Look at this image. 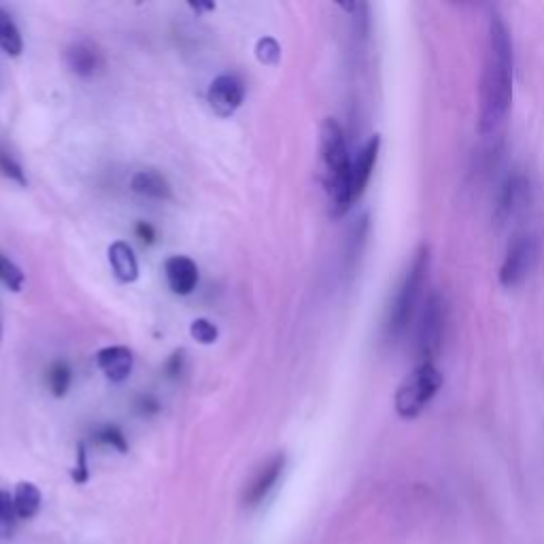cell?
<instances>
[{
  "label": "cell",
  "instance_id": "22",
  "mask_svg": "<svg viewBox=\"0 0 544 544\" xmlns=\"http://www.w3.org/2000/svg\"><path fill=\"white\" fill-rule=\"evenodd\" d=\"M0 175L15 181V183H20V185H26L28 179L24 175V168L20 166V162H17L11 153L7 149L0 147Z\"/></svg>",
  "mask_w": 544,
  "mask_h": 544
},
{
  "label": "cell",
  "instance_id": "16",
  "mask_svg": "<svg viewBox=\"0 0 544 544\" xmlns=\"http://www.w3.org/2000/svg\"><path fill=\"white\" fill-rule=\"evenodd\" d=\"M41 491L32 483H20L13 493V504L17 519H32L41 510Z\"/></svg>",
  "mask_w": 544,
  "mask_h": 544
},
{
  "label": "cell",
  "instance_id": "24",
  "mask_svg": "<svg viewBox=\"0 0 544 544\" xmlns=\"http://www.w3.org/2000/svg\"><path fill=\"white\" fill-rule=\"evenodd\" d=\"M255 56H258L262 64L275 66L281 60V47L272 37H264L258 41V45H255Z\"/></svg>",
  "mask_w": 544,
  "mask_h": 544
},
{
  "label": "cell",
  "instance_id": "13",
  "mask_svg": "<svg viewBox=\"0 0 544 544\" xmlns=\"http://www.w3.org/2000/svg\"><path fill=\"white\" fill-rule=\"evenodd\" d=\"M66 62L71 66V71L79 77H94L102 68L100 51L88 41H79L68 47Z\"/></svg>",
  "mask_w": 544,
  "mask_h": 544
},
{
  "label": "cell",
  "instance_id": "15",
  "mask_svg": "<svg viewBox=\"0 0 544 544\" xmlns=\"http://www.w3.org/2000/svg\"><path fill=\"white\" fill-rule=\"evenodd\" d=\"M130 185L136 194L153 200H168L173 196L168 181L158 173V170H139V173L132 177Z\"/></svg>",
  "mask_w": 544,
  "mask_h": 544
},
{
  "label": "cell",
  "instance_id": "17",
  "mask_svg": "<svg viewBox=\"0 0 544 544\" xmlns=\"http://www.w3.org/2000/svg\"><path fill=\"white\" fill-rule=\"evenodd\" d=\"M0 49L13 58L20 56L24 49L22 34L5 9H0Z\"/></svg>",
  "mask_w": 544,
  "mask_h": 544
},
{
  "label": "cell",
  "instance_id": "21",
  "mask_svg": "<svg viewBox=\"0 0 544 544\" xmlns=\"http://www.w3.org/2000/svg\"><path fill=\"white\" fill-rule=\"evenodd\" d=\"M15 521H17V513H15L13 496H9L7 491L0 489V538H7L13 534Z\"/></svg>",
  "mask_w": 544,
  "mask_h": 544
},
{
  "label": "cell",
  "instance_id": "11",
  "mask_svg": "<svg viewBox=\"0 0 544 544\" xmlns=\"http://www.w3.org/2000/svg\"><path fill=\"white\" fill-rule=\"evenodd\" d=\"M527 192H530V183H527L523 175H513L504 181L496 204V219L500 224L508 217H513L523 207Z\"/></svg>",
  "mask_w": 544,
  "mask_h": 544
},
{
  "label": "cell",
  "instance_id": "10",
  "mask_svg": "<svg viewBox=\"0 0 544 544\" xmlns=\"http://www.w3.org/2000/svg\"><path fill=\"white\" fill-rule=\"evenodd\" d=\"M96 364L98 368L105 372V377L113 383H122L130 377L132 366H134V357L128 347L115 345V347H105L96 353Z\"/></svg>",
  "mask_w": 544,
  "mask_h": 544
},
{
  "label": "cell",
  "instance_id": "19",
  "mask_svg": "<svg viewBox=\"0 0 544 544\" xmlns=\"http://www.w3.org/2000/svg\"><path fill=\"white\" fill-rule=\"evenodd\" d=\"M24 272L20 266H15L9 258H5L3 253H0V283L7 285L11 292H22L24 287Z\"/></svg>",
  "mask_w": 544,
  "mask_h": 544
},
{
  "label": "cell",
  "instance_id": "20",
  "mask_svg": "<svg viewBox=\"0 0 544 544\" xmlns=\"http://www.w3.org/2000/svg\"><path fill=\"white\" fill-rule=\"evenodd\" d=\"M94 440L98 442V445L113 447L119 453H126L128 451V440L122 434V430L117 428V425H102L100 430L94 432Z\"/></svg>",
  "mask_w": 544,
  "mask_h": 544
},
{
  "label": "cell",
  "instance_id": "25",
  "mask_svg": "<svg viewBox=\"0 0 544 544\" xmlns=\"http://www.w3.org/2000/svg\"><path fill=\"white\" fill-rule=\"evenodd\" d=\"M90 476V470H88V455H85V447L79 445V451H77V466H75V472H73V479L75 483H85Z\"/></svg>",
  "mask_w": 544,
  "mask_h": 544
},
{
  "label": "cell",
  "instance_id": "27",
  "mask_svg": "<svg viewBox=\"0 0 544 544\" xmlns=\"http://www.w3.org/2000/svg\"><path fill=\"white\" fill-rule=\"evenodd\" d=\"M181 364H183V353H175L170 360L166 362V372L168 377H177V374L181 372Z\"/></svg>",
  "mask_w": 544,
  "mask_h": 544
},
{
  "label": "cell",
  "instance_id": "28",
  "mask_svg": "<svg viewBox=\"0 0 544 544\" xmlns=\"http://www.w3.org/2000/svg\"><path fill=\"white\" fill-rule=\"evenodd\" d=\"M139 408H141L143 415H149V413H158L160 411V404H158V400L153 398V396H145V398H141Z\"/></svg>",
  "mask_w": 544,
  "mask_h": 544
},
{
  "label": "cell",
  "instance_id": "9",
  "mask_svg": "<svg viewBox=\"0 0 544 544\" xmlns=\"http://www.w3.org/2000/svg\"><path fill=\"white\" fill-rule=\"evenodd\" d=\"M164 277L175 294L190 296L198 285V266L185 255H170L164 262Z\"/></svg>",
  "mask_w": 544,
  "mask_h": 544
},
{
  "label": "cell",
  "instance_id": "3",
  "mask_svg": "<svg viewBox=\"0 0 544 544\" xmlns=\"http://www.w3.org/2000/svg\"><path fill=\"white\" fill-rule=\"evenodd\" d=\"M428 268H430V249L419 247L396 289L394 302L389 304L387 319H385V338L389 340V343L398 340L408 328V323H411L413 313L417 309V302L423 292L425 279H428Z\"/></svg>",
  "mask_w": 544,
  "mask_h": 544
},
{
  "label": "cell",
  "instance_id": "23",
  "mask_svg": "<svg viewBox=\"0 0 544 544\" xmlns=\"http://www.w3.org/2000/svg\"><path fill=\"white\" fill-rule=\"evenodd\" d=\"M190 334L200 345H213L219 336V330H217L215 323L209 319H196V321H192Z\"/></svg>",
  "mask_w": 544,
  "mask_h": 544
},
{
  "label": "cell",
  "instance_id": "26",
  "mask_svg": "<svg viewBox=\"0 0 544 544\" xmlns=\"http://www.w3.org/2000/svg\"><path fill=\"white\" fill-rule=\"evenodd\" d=\"M136 236H139L141 243L151 245L153 241H156L158 234H156V228L147 224V221H139V224H136Z\"/></svg>",
  "mask_w": 544,
  "mask_h": 544
},
{
  "label": "cell",
  "instance_id": "2",
  "mask_svg": "<svg viewBox=\"0 0 544 544\" xmlns=\"http://www.w3.org/2000/svg\"><path fill=\"white\" fill-rule=\"evenodd\" d=\"M319 149L323 162V175H326V190L332 202L334 215H343L355 202L353 196V162L345 141V132L336 119H326L319 132Z\"/></svg>",
  "mask_w": 544,
  "mask_h": 544
},
{
  "label": "cell",
  "instance_id": "18",
  "mask_svg": "<svg viewBox=\"0 0 544 544\" xmlns=\"http://www.w3.org/2000/svg\"><path fill=\"white\" fill-rule=\"evenodd\" d=\"M71 381H73V374H71V368H68L66 362H56L54 366L49 368L47 372V383H49V389L51 394H54L56 398H64L68 387H71Z\"/></svg>",
  "mask_w": 544,
  "mask_h": 544
},
{
  "label": "cell",
  "instance_id": "5",
  "mask_svg": "<svg viewBox=\"0 0 544 544\" xmlns=\"http://www.w3.org/2000/svg\"><path fill=\"white\" fill-rule=\"evenodd\" d=\"M445 321H447L445 298L440 294H432L425 300L419 323L417 334L419 364H434V357L438 355L442 345V334H445Z\"/></svg>",
  "mask_w": 544,
  "mask_h": 544
},
{
  "label": "cell",
  "instance_id": "12",
  "mask_svg": "<svg viewBox=\"0 0 544 544\" xmlns=\"http://www.w3.org/2000/svg\"><path fill=\"white\" fill-rule=\"evenodd\" d=\"M379 147H381V139L377 134L372 136V139L362 147V151L357 153V158L353 162V168H351V175H353V196L355 200L360 198L366 190V185L372 177V170H374V164H377V158H379Z\"/></svg>",
  "mask_w": 544,
  "mask_h": 544
},
{
  "label": "cell",
  "instance_id": "7",
  "mask_svg": "<svg viewBox=\"0 0 544 544\" xmlns=\"http://www.w3.org/2000/svg\"><path fill=\"white\" fill-rule=\"evenodd\" d=\"M245 98V83L236 75H219L213 79L207 100L209 107L219 117H230L238 107L243 105Z\"/></svg>",
  "mask_w": 544,
  "mask_h": 544
},
{
  "label": "cell",
  "instance_id": "29",
  "mask_svg": "<svg viewBox=\"0 0 544 544\" xmlns=\"http://www.w3.org/2000/svg\"><path fill=\"white\" fill-rule=\"evenodd\" d=\"M192 9H196V11H213L215 9V5H192Z\"/></svg>",
  "mask_w": 544,
  "mask_h": 544
},
{
  "label": "cell",
  "instance_id": "30",
  "mask_svg": "<svg viewBox=\"0 0 544 544\" xmlns=\"http://www.w3.org/2000/svg\"><path fill=\"white\" fill-rule=\"evenodd\" d=\"M0 343H3V326H0Z\"/></svg>",
  "mask_w": 544,
  "mask_h": 544
},
{
  "label": "cell",
  "instance_id": "4",
  "mask_svg": "<svg viewBox=\"0 0 544 544\" xmlns=\"http://www.w3.org/2000/svg\"><path fill=\"white\" fill-rule=\"evenodd\" d=\"M442 387V374L436 364H419L396 391V413L404 419H415L432 402Z\"/></svg>",
  "mask_w": 544,
  "mask_h": 544
},
{
  "label": "cell",
  "instance_id": "1",
  "mask_svg": "<svg viewBox=\"0 0 544 544\" xmlns=\"http://www.w3.org/2000/svg\"><path fill=\"white\" fill-rule=\"evenodd\" d=\"M513 39L500 15H493L487 30L485 68L481 81V113L479 130L496 132L513 100Z\"/></svg>",
  "mask_w": 544,
  "mask_h": 544
},
{
  "label": "cell",
  "instance_id": "8",
  "mask_svg": "<svg viewBox=\"0 0 544 544\" xmlns=\"http://www.w3.org/2000/svg\"><path fill=\"white\" fill-rule=\"evenodd\" d=\"M283 468H285V455H275L272 459H268V462L262 466V470L253 476V481L245 489V498H243L245 506L253 508L262 504L268 493L275 489L277 481L281 479Z\"/></svg>",
  "mask_w": 544,
  "mask_h": 544
},
{
  "label": "cell",
  "instance_id": "6",
  "mask_svg": "<svg viewBox=\"0 0 544 544\" xmlns=\"http://www.w3.org/2000/svg\"><path fill=\"white\" fill-rule=\"evenodd\" d=\"M536 258H538V245L534 241V236L530 234L515 236L504 255V262L500 268V283L504 287L521 285L527 279V275L532 272Z\"/></svg>",
  "mask_w": 544,
  "mask_h": 544
},
{
  "label": "cell",
  "instance_id": "14",
  "mask_svg": "<svg viewBox=\"0 0 544 544\" xmlns=\"http://www.w3.org/2000/svg\"><path fill=\"white\" fill-rule=\"evenodd\" d=\"M109 264L113 275L122 283H134L139 279V262H136V255L128 243L115 241L109 247Z\"/></svg>",
  "mask_w": 544,
  "mask_h": 544
}]
</instances>
